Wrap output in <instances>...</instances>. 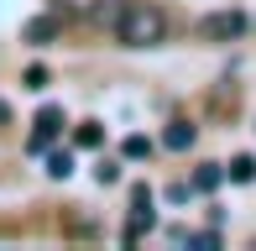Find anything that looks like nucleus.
Returning a JSON list of instances; mask_svg holds the SVG:
<instances>
[{
	"mask_svg": "<svg viewBox=\"0 0 256 251\" xmlns=\"http://www.w3.org/2000/svg\"><path fill=\"white\" fill-rule=\"evenodd\" d=\"M115 37L126 48H157V42H168V16L157 6H146V0H136V6H126L115 16Z\"/></svg>",
	"mask_w": 256,
	"mask_h": 251,
	"instance_id": "f257e3e1",
	"label": "nucleus"
},
{
	"mask_svg": "<svg viewBox=\"0 0 256 251\" xmlns=\"http://www.w3.org/2000/svg\"><path fill=\"white\" fill-rule=\"evenodd\" d=\"M246 10H209V16L199 21V37L204 42H236V37H246Z\"/></svg>",
	"mask_w": 256,
	"mask_h": 251,
	"instance_id": "f03ea898",
	"label": "nucleus"
},
{
	"mask_svg": "<svg viewBox=\"0 0 256 251\" xmlns=\"http://www.w3.org/2000/svg\"><path fill=\"white\" fill-rule=\"evenodd\" d=\"M58 126H63V116H58V110H42V116H37V131H32V142H26V152H42V146H52Z\"/></svg>",
	"mask_w": 256,
	"mask_h": 251,
	"instance_id": "7ed1b4c3",
	"label": "nucleus"
},
{
	"mask_svg": "<svg viewBox=\"0 0 256 251\" xmlns=\"http://www.w3.org/2000/svg\"><path fill=\"white\" fill-rule=\"evenodd\" d=\"M194 136H199V131H194L188 120H178V126H168V136H162V146H168V152H188V146H194Z\"/></svg>",
	"mask_w": 256,
	"mask_h": 251,
	"instance_id": "20e7f679",
	"label": "nucleus"
},
{
	"mask_svg": "<svg viewBox=\"0 0 256 251\" xmlns=\"http://www.w3.org/2000/svg\"><path fill=\"white\" fill-rule=\"evenodd\" d=\"M52 32H58V21H52V16H37V21H26V42H32V48H42V42H48Z\"/></svg>",
	"mask_w": 256,
	"mask_h": 251,
	"instance_id": "39448f33",
	"label": "nucleus"
},
{
	"mask_svg": "<svg viewBox=\"0 0 256 251\" xmlns=\"http://www.w3.org/2000/svg\"><path fill=\"white\" fill-rule=\"evenodd\" d=\"M225 178H230V173H220V168H199V173H194V188H199V194H214Z\"/></svg>",
	"mask_w": 256,
	"mask_h": 251,
	"instance_id": "423d86ee",
	"label": "nucleus"
},
{
	"mask_svg": "<svg viewBox=\"0 0 256 251\" xmlns=\"http://www.w3.org/2000/svg\"><path fill=\"white\" fill-rule=\"evenodd\" d=\"M256 178V157H236L230 162V184H251Z\"/></svg>",
	"mask_w": 256,
	"mask_h": 251,
	"instance_id": "0eeeda50",
	"label": "nucleus"
},
{
	"mask_svg": "<svg viewBox=\"0 0 256 251\" xmlns=\"http://www.w3.org/2000/svg\"><path fill=\"white\" fill-rule=\"evenodd\" d=\"M100 142H104V131H100L94 120H84V126H78V146H89V152H94Z\"/></svg>",
	"mask_w": 256,
	"mask_h": 251,
	"instance_id": "6e6552de",
	"label": "nucleus"
},
{
	"mask_svg": "<svg viewBox=\"0 0 256 251\" xmlns=\"http://www.w3.org/2000/svg\"><path fill=\"white\" fill-rule=\"evenodd\" d=\"M48 173H52V178H68V173H74V162H68L63 152H52V157H48Z\"/></svg>",
	"mask_w": 256,
	"mask_h": 251,
	"instance_id": "1a4fd4ad",
	"label": "nucleus"
},
{
	"mask_svg": "<svg viewBox=\"0 0 256 251\" xmlns=\"http://www.w3.org/2000/svg\"><path fill=\"white\" fill-rule=\"evenodd\" d=\"M152 152V142H146V136H131V142H126V157H146Z\"/></svg>",
	"mask_w": 256,
	"mask_h": 251,
	"instance_id": "9d476101",
	"label": "nucleus"
}]
</instances>
